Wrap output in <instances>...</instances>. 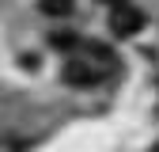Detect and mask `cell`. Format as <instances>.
<instances>
[{
    "label": "cell",
    "mask_w": 159,
    "mask_h": 152,
    "mask_svg": "<svg viewBox=\"0 0 159 152\" xmlns=\"http://www.w3.org/2000/svg\"><path fill=\"white\" fill-rule=\"evenodd\" d=\"M87 50V57H72V61L65 65V84H72V88H91V84H98V80H102V76L117 65L114 61V53L106 50V46H84Z\"/></svg>",
    "instance_id": "cell-1"
},
{
    "label": "cell",
    "mask_w": 159,
    "mask_h": 152,
    "mask_svg": "<svg viewBox=\"0 0 159 152\" xmlns=\"http://www.w3.org/2000/svg\"><path fill=\"white\" fill-rule=\"evenodd\" d=\"M38 8L46 15H68L72 12V0H38Z\"/></svg>",
    "instance_id": "cell-3"
},
{
    "label": "cell",
    "mask_w": 159,
    "mask_h": 152,
    "mask_svg": "<svg viewBox=\"0 0 159 152\" xmlns=\"http://www.w3.org/2000/svg\"><path fill=\"white\" fill-rule=\"evenodd\" d=\"M140 27H144V12H136L133 4H114V12H110V31L117 38H133Z\"/></svg>",
    "instance_id": "cell-2"
}]
</instances>
